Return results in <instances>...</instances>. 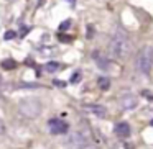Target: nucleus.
<instances>
[{"label":"nucleus","instance_id":"nucleus-10","mask_svg":"<svg viewBox=\"0 0 153 149\" xmlns=\"http://www.w3.org/2000/svg\"><path fill=\"white\" fill-rule=\"evenodd\" d=\"M109 85H110V80L107 79V77H100V79H99V87H100V89L107 90V89H109Z\"/></svg>","mask_w":153,"mask_h":149},{"label":"nucleus","instance_id":"nucleus-4","mask_svg":"<svg viewBox=\"0 0 153 149\" xmlns=\"http://www.w3.org/2000/svg\"><path fill=\"white\" fill-rule=\"evenodd\" d=\"M68 129H69V126H68L66 121L58 120V118L50 120V131L53 134H64V133H68Z\"/></svg>","mask_w":153,"mask_h":149},{"label":"nucleus","instance_id":"nucleus-1","mask_svg":"<svg viewBox=\"0 0 153 149\" xmlns=\"http://www.w3.org/2000/svg\"><path fill=\"white\" fill-rule=\"evenodd\" d=\"M109 51L112 54V57H125L130 51V41H128V36H127L123 31H115L110 40V44H109Z\"/></svg>","mask_w":153,"mask_h":149},{"label":"nucleus","instance_id":"nucleus-11","mask_svg":"<svg viewBox=\"0 0 153 149\" xmlns=\"http://www.w3.org/2000/svg\"><path fill=\"white\" fill-rule=\"evenodd\" d=\"M69 26H71V20H66V21H63V23L59 25V31H66Z\"/></svg>","mask_w":153,"mask_h":149},{"label":"nucleus","instance_id":"nucleus-18","mask_svg":"<svg viewBox=\"0 0 153 149\" xmlns=\"http://www.w3.org/2000/svg\"><path fill=\"white\" fill-rule=\"evenodd\" d=\"M150 125H152V126H153V120H152V121H150Z\"/></svg>","mask_w":153,"mask_h":149},{"label":"nucleus","instance_id":"nucleus-8","mask_svg":"<svg viewBox=\"0 0 153 149\" xmlns=\"http://www.w3.org/2000/svg\"><path fill=\"white\" fill-rule=\"evenodd\" d=\"M58 69H59V62H56V61H51L45 66V70H48V72H56Z\"/></svg>","mask_w":153,"mask_h":149},{"label":"nucleus","instance_id":"nucleus-5","mask_svg":"<svg viewBox=\"0 0 153 149\" xmlns=\"http://www.w3.org/2000/svg\"><path fill=\"white\" fill-rule=\"evenodd\" d=\"M114 133H115L119 138H127V136H130V126H128V123H125V121L117 123L115 128H114Z\"/></svg>","mask_w":153,"mask_h":149},{"label":"nucleus","instance_id":"nucleus-12","mask_svg":"<svg viewBox=\"0 0 153 149\" xmlns=\"http://www.w3.org/2000/svg\"><path fill=\"white\" fill-rule=\"evenodd\" d=\"M58 38H59V40L63 41V43H71V40H73L71 36H68V34H63V33L58 34Z\"/></svg>","mask_w":153,"mask_h":149},{"label":"nucleus","instance_id":"nucleus-2","mask_svg":"<svg viewBox=\"0 0 153 149\" xmlns=\"http://www.w3.org/2000/svg\"><path fill=\"white\" fill-rule=\"evenodd\" d=\"M137 67L142 74H150L153 67V48L152 46H145L142 51L138 53L137 57Z\"/></svg>","mask_w":153,"mask_h":149},{"label":"nucleus","instance_id":"nucleus-9","mask_svg":"<svg viewBox=\"0 0 153 149\" xmlns=\"http://www.w3.org/2000/svg\"><path fill=\"white\" fill-rule=\"evenodd\" d=\"M2 67H4V69L12 70V69H15V67H17V62H15L13 59H5L4 62H2Z\"/></svg>","mask_w":153,"mask_h":149},{"label":"nucleus","instance_id":"nucleus-14","mask_svg":"<svg viewBox=\"0 0 153 149\" xmlns=\"http://www.w3.org/2000/svg\"><path fill=\"white\" fill-rule=\"evenodd\" d=\"M79 79H81V74L76 72L73 77H71V82H73V84H77V82H79Z\"/></svg>","mask_w":153,"mask_h":149},{"label":"nucleus","instance_id":"nucleus-6","mask_svg":"<svg viewBox=\"0 0 153 149\" xmlns=\"http://www.w3.org/2000/svg\"><path fill=\"white\" fill-rule=\"evenodd\" d=\"M137 103H138V100H137V97L133 95H125L122 98V102H120V105H122L123 110H133L137 106Z\"/></svg>","mask_w":153,"mask_h":149},{"label":"nucleus","instance_id":"nucleus-17","mask_svg":"<svg viewBox=\"0 0 153 149\" xmlns=\"http://www.w3.org/2000/svg\"><path fill=\"white\" fill-rule=\"evenodd\" d=\"M81 149H96V148H94V146H82Z\"/></svg>","mask_w":153,"mask_h":149},{"label":"nucleus","instance_id":"nucleus-15","mask_svg":"<svg viewBox=\"0 0 153 149\" xmlns=\"http://www.w3.org/2000/svg\"><path fill=\"white\" fill-rule=\"evenodd\" d=\"M54 85H58V87H64V82H59V80H54Z\"/></svg>","mask_w":153,"mask_h":149},{"label":"nucleus","instance_id":"nucleus-16","mask_svg":"<svg viewBox=\"0 0 153 149\" xmlns=\"http://www.w3.org/2000/svg\"><path fill=\"white\" fill-rule=\"evenodd\" d=\"M4 131H5V126L2 125V121H0V134H2V133H4Z\"/></svg>","mask_w":153,"mask_h":149},{"label":"nucleus","instance_id":"nucleus-13","mask_svg":"<svg viewBox=\"0 0 153 149\" xmlns=\"http://www.w3.org/2000/svg\"><path fill=\"white\" fill-rule=\"evenodd\" d=\"M15 36H17V33H15V31H7V33L4 34V38H5V40H13Z\"/></svg>","mask_w":153,"mask_h":149},{"label":"nucleus","instance_id":"nucleus-7","mask_svg":"<svg viewBox=\"0 0 153 149\" xmlns=\"http://www.w3.org/2000/svg\"><path fill=\"white\" fill-rule=\"evenodd\" d=\"M86 110H87V112H91L92 115H96L97 118H104V116L107 115V110L104 108L102 105H87Z\"/></svg>","mask_w":153,"mask_h":149},{"label":"nucleus","instance_id":"nucleus-3","mask_svg":"<svg viewBox=\"0 0 153 149\" xmlns=\"http://www.w3.org/2000/svg\"><path fill=\"white\" fill-rule=\"evenodd\" d=\"M18 110L25 118H36L41 113V102L36 98H27L23 102H20Z\"/></svg>","mask_w":153,"mask_h":149}]
</instances>
